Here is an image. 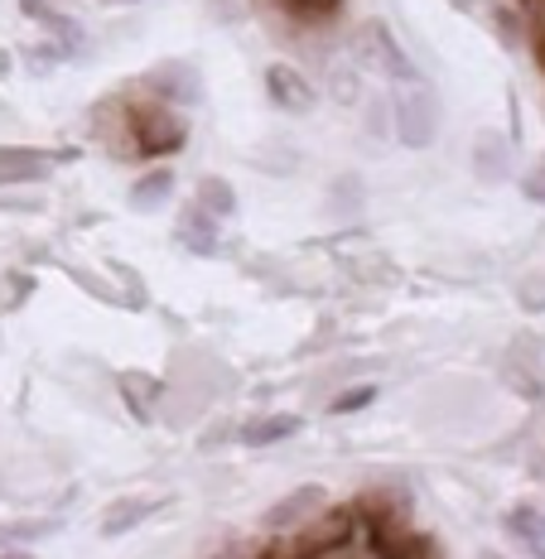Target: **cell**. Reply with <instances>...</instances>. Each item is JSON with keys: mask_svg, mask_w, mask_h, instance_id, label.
<instances>
[{"mask_svg": "<svg viewBox=\"0 0 545 559\" xmlns=\"http://www.w3.org/2000/svg\"><path fill=\"white\" fill-rule=\"evenodd\" d=\"M347 53H353L357 68L391 78V83H401V87L420 83V68H415V58L405 53V44L391 34L387 20H363V25L353 29V39H347Z\"/></svg>", "mask_w": 545, "mask_h": 559, "instance_id": "obj_2", "label": "cell"}, {"mask_svg": "<svg viewBox=\"0 0 545 559\" xmlns=\"http://www.w3.org/2000/svg\"><path fill=\"white\" fill-rule=\"evenodd\" d=\"M141 92H150V97H159V102H169V107H193V102L203 97V78H199V68L183 63V58H165V63L145 68Z\"/></svg>", "mask_w": 545, "mask_h": 559, "instance_id": "obj_5", "label": "cell"}, {"mask_svg": "<svg viewBox=\"0 0 545 559\" xmlns=\"http://www.w3.org/2000/svg\"><path fill=\"white\" fill-rule=\"evenodd\" d=\"M174 237H179V247H183V251H193V255H217V247H223V227H217V217H213V213H203L199 203L179 207Z\"/></svg>", "mask_w": 545, "mask_h": 559, "instance_id": "obj_12", "label": "cell"}, {"mask_svg": "<svg viewBox=\"0 0 545 559\" xmlns=\"http://www.w3.org/2000/svg\"><path fill=\"white\" fill-rule=\"evenodd\" d=\"M0 559H34V555H25V550H0Z\"/></svg>", "mask_w": 545, "mask_h": 559, "instance_id": "obj_33", "label": "cell"}, {"mask_svg": "<svg viewBox=\"0 0 545 559\" xmlns=\"http://www.w3.org/2000/svg\"><path fill=\"white\" fill-rule=\"evenodd\" d=\"M502 381L512 386L521 401H541V367H536V357H526V347H512V353L502 357Z\"/></svg>", "mask_w": 545, "mask_h": 559, "instance_id": "obj_18", "label": "cell"}, {"mask_svg": "<svg viewBox=\"0 0 545 559\" xmlns=\"http://www.w3.org/2000/svg\"><path fill=\"white\" fill-rule=\"evenodd\" d=\"M363 535H372L377 559H439L430 535L411 531L405 521H391V526H372V531H363Z\"/></svg>", "mask_w": 545, "mask_h": 559, "instance_id": "obj_9", "label": "cell"}, {"mask_svg": "<svg viewBox=\"0 0 545 559\" xmlns=\"http://www.w3.org/2000/svg\"><path fill=\"white\" fill-rule=\"evenodd\" d=\"M107 5H116V0H107Z\"/></svg>", "mask_w": 545, "mask_h": 559, "instance_id": "obj_37", "label": "cell"}, {"mask_svg": "<svg viewBox=\"0 0 545 559\" xmlns=\"http://www.w3.org/2000/svg\"><path fill=\"white\" fill-rule=\"evenodd\" d=\"M25 58L34 68H54V63H63V58H73V53H68L58 39H44V44H34V49H25Z\"/></svg>", "mask_w": 545, "mask_h": 559, "instance_id": "obj_27", "label": "cell"}, {"mask_svg": "<svg viewBox=\"0 0 545 559\" xmlns=\"http://www.w3.org/2000/svg\"><path fill=\"white\" fill-rule=\"evenodd\" d=\"M449 5H454L459 15H469V10H473V0H449Z\"/></svg>", "mask_w": 545, "mask_h": 559, "instance_id": "obj_32", "label": "cell"}, {"mask_svg": "<svg viewBox=\"0 0 545 559\" xmlns=\"http://www.w3.org/2000/svg\"><path fill=\"white\" fill-rule=\"evenodd\" d=\"M111 275H116V285H126V295H121V305H126V309H145V305H150L141 275H135L126 261H111Z\"/></svg>", "mask_w": 545, "mask_h": 559, "instance_id": "obj_25", "label": "cell"}, {"mask_svg": "<svg viewBox=\"0 0 545 559\" xmlns=\"http://www.w3.org/2000/svg\"><path fill=\"white\" fill-rule=\"evenodd\" d=\"M372 401H377V386H372V381H363V386H343V391L329 401V415H357V411H367Z\"/></svg>", "mask_w": 545, "mask_h": 559, "instance_id": "obj_24", "label": "cell"}, {"mask_svg": "<svg viewBox=\"0 0 545 559\" xmlns=\"http://www.w3.org/2000/svg\"><path fill=\"white\" fill-rule=\"evenodd\" d=\"M155 511H159V497H116V502L102 511V540H121V535L141 531Z\"/></svg>", "mask_w": 545, "mask_h": 559, "instance_id": "obj_15", "label": "cell"}, {"mask_svg": "<svg viewBox=\"0 0 545 559\" xmlns=\"http://www.w3.org/2000/svg\"><path fill=\"white\" fill-rule=\"evenodd\" d=\"M521 5H541V0H521Z\"/></svg>", "mask_w": 545, "mask_h": 559, "instance_id": "obj_34", "label": "cell"}, {"mask_svg": "<svg viewBox=\"0 0 545 559\" xmlns=\"http://www.w3.org/2000/svg\"><path fill=\"white\" fill-rule=\"evenodd\" d=\"M87 126H92V135L102 140V150H107L111 159H141V150H135V135H131V116H126V97L92 102Z\"/></svg>", "mask_w": 545, "mask_h": 559, "instance_id": "obj_6", "label": "cell"}, {"mask_svg": "<svg viewBox=\"0 0 545 559\" xmlns=\"http://www.w3.org/2000/svg\"><path fill=\"white\" fill-rule=\"evenodd\" d=\"M126 116H131V135H135L141 159H169L189 145V121H183V111L150 97V92L126 97Z\"/></svg>", "mask_w": 545, "mask_h": 559, "instance_id": "obj_1", "label": "cell"}, {"mask_svg": "<svg viewBox=\"0 0 545 559\" xmlns=\"http://www.w3.org/2000/svg\"><path fill=\"white\" fill-rule=\"evenodd\" d=\"M281 10L295 25H329L343 10V0H281Z\"/></svg>", "mask_w": 545, "mask_h": 559, "instance_id": "obj_22", "label": "cell"}, {"mask_svg": "<svg viewBox=\"0 0 545 559\" xmlns=\"http://www.w3.org/2000/svg\"><path fill=\"white\" fill-rule=\"evenodd\" d=\"M483 559H502V555H493V550H488V555H483Z\"/></svg>", "mask_w": 545, "mask_h": 559, "instance_id": "obj_35", "label": "cell"}, {"mask_svg": "<svg viewBox=\"0 0 545 559\" xmlns=\"http://www.w3.org/2000/svg\"><path fill=\"white\" fill-rule=\"evenodd\" d=\"M521 193H526V203L545 207V155H541V159H531V169L521 174Z\"/></svg>", "mask_w": 545, "mask_h": 559, "instance_id": "obj_26", "label": "cell"}, {"mask_svg": "<svg viewBox=\"0 0 545 559\" xmlns=\"http://www.w3.org/2000/svg\"><path fill=\"white\" fill-rule=\"evenodd\" d=\"M54 159L34 145H0V189H20V183L49 179Z\"/></svg>", "mask_w": 545, "mask_h": 559, "instance_id": "obj_11", "label": "cell"}, {"mask_svg": "<svg viewBox=\"0 0 545 559\" xmlns=\"http://www.w3.org/2000/svg\"><path fill=\"white\" fill-rule=\"evenodd\" d=\"M391 131L405 150H430L439 135V102L435 92H425L420 83L405 87L396 102H391Z\"/></svg>", "mask_w": 545, "mask_h": 559, "instance_id": "obj_3", "label": "cell"}, {"mask_svg": "<svg viewBox=\"0 0 545 559\" xmlns=\"http://www.w3.org/2000/svg\"><path fill=\"white\" fill-rule=\"evenodd\" d=\"M203 5L217 25H237V15H241V0H203Z\"/></svg>", "mask_w": 545, "mask_h": 559, "instance_id": "obj_31", "label": "cell"}, {"mask_svg": "<svg viewBox=\"0 0 545 559\" xmlns=\"http://www.w3.org/2000/svg\"><path fill=\"white\" fill-rule=\"evenodd\" d=\"M469 165L483 183H502L507 169H512V140L502 131H478L473 135V150H469Z\"/></svg>", "mask_w": 545, "mask_h": 559, "instance_id": "obj_13", "label": "cell"}, {"mask_svg": "<svg viewBox=\"0 0 545 559\" xmlns=\"http://www.w3.org/2000/svg\"><path fill=\"white\" fill-rule=\"evenodd\" d=\"M193 203H199L203 213H213L217 223H223V217L237 213V189H232L223 174H203L199 189H193Z\"/></svg>", "mask_w": 545, "mask_h": 559, "instance_id": "obj_20", "label": "cell"}, {"mask_svg": "<svg viewBox=\"0 0 545 559\" xmlns=\"http://www.w3.org/2000/svg\"><path fill=\"white\" fill-rule=\"evenodd\" d=\"M323 497H329V492H323L319 483H305V487H295V492H285L281 502H275L271 511H265V516H261V526L271 531V535H285V531L305 526L309 516H319V511L329 507V502H323Z\"/></svg>", "mask_w": 545, "mask_h": 559, "instance_id": "obj_8", "label": "cell"}, {"mask_svg": "<svg viewBox=\"0 0 545 559\" xmlns=\"http://www.w3.org/2000/svg\"><path fill=\"white\" fill-rule=\"evenodd\" d=\"M174 189H179V179H174V169H169V165H150V169L141 174V179L131 183V193H126V203H131V213L155 217L159 207H169Z\"/></svg>", "mask_w": 545, "mask_h": 559, "instance_id": "obj_14", "label": "cell"}, {"mask_svg": "<svg viewBox=\"0 0 545 559\" xmlns=\"http://www.w3.org/2000/svg\"><path fill=\"white\" fill-rule=\"evenodd\" d=\"M20 5H25V15H29V20H39V25L49 29V39H58L68 53H83L87 29L78 25L73 15H63V10H54V5H44V0H20Z\"/></svg>", "mask_w": 545, "mask_h": 559, "instance_id": "obj_17", "label": "cell"}, {"mask_svg": "<svg viewBox=\"0 0 545 559\" xmlns=\"http://www.w3.org/2000/svg\"><path fill=\"white\" fill-rule=\"evenodd\" d=\"M261 87H265V97H271V107L285 116H305V111H315V102H319L315 78L295 63H271L261 73Z\"/></svg>", "mask_w": 545, "mask_h": 559, "instance_id": "obj_4", "label": "cell"}, {"mask_svg": "<svg viewBox=\"0 0 545 559\" xmlns=\"http://www.w3.org/2000/svg\"><path fill=\"white\" fill-rule=\"evenodd\" d=\"M502 526H507V535H512L521 550H526V559H545V511L541 507L517 502L502 516Z\"/></svg>", "mask_w": 545, "mask_h": 559, "instance_id": "obj_16", "label": "cell"}, {"mask_svg": "<svg viewBox=\"0 0 545 559\" xmlns=\"http://www.w3.org/2000/svg\"><path fill=\"white\" fill-rule=\"evenodd\" d=\"M323 73H329V92L339 107H353V102H363V68L353 63V53H333L329 63H323Z\"/></svg>", "mask_w": 545, "mask_h": 559, "instance_id": "obj_19", "label": "cell"}, {"mask_svg": "<svg viewBox=\"0 0 545 559\" xmlns=\"http://www.w3.org/2000/svg\"><path fill=\"white\" fill-rule=\"evenodd\" d=\"M223 444H237V425H232V419L213 425V429H208V435L199 439V449H203V453H213V449H223Z\"/></svg>", "mask_w": 545, "mask_h": 559, "instance_id": "obj_29", "label": "cell"}, {"mask_svg": "<svg viewBox=\"0 0 545 559\" xmlns=\"http://www.w3.org/2000/svg\"><path fill=\"white\" fill-rule=\"evenodd\" d=\"M131 5H141V0H131Z\"/></svg>", "mask_w": 545, "mask_h": 559, "instance_id": "obj_36", "label": "cell"}, {"mask_svg": "<svg viewBox=\"0 0 545 559\" xmlns=\"http://www.w3.org/2000/svg\"><path fill=\"white\" fill-rule=\"evenodd\" d=\"M305 429V419L289 415V411H275V415H251L237 425V444L241 449H271V444H285Z\"/></svg>", "mask_w": 545, "mask_h": 559, "instance_id": "obj_10", "label": "cell"}, {"mask_svg": "<svg viewBox=\"0 0 545 559\" xmlns=\"http://www.w3.org/2000/svg\"><path fill=\"white\" fill-rule=\"evenodd\" d=\"M493 29L502 49H521L526 44V20H521L517 5H493Z\"/></svg>", "mask_w": 545, "mask_h": 559, "instance_id": "obj_23", "label": "cell"}, {"mask_svg": "<svg viewBox=\"0 0 545 559\" xmlns=\"http://www.w3.org/2000/svg\"><path fill=\"white\" fill-rule=\"evenodd\" d=\"M58 531L54 516H20V521H0V545H29V540H49Z\"/></svg>", "mask_w": 545, "mask_h": 559, "instance_id": "obj_21", "label": "cell"}, {"mask_svg": "<svg viewBox=\"0 0 545 559\" xmlns=\"http://www.w3.org/2000/svg\"><path fill=\"white\" fill-rule=\"evenodd\" d=\"M521 305H526L531 313H545V275H536V280H526V285H521Z\"/></svg>", "mask_w": 545, "mask_h": 559, "instance_id": "obj_30", "label": "cell"}, {"mask_svg": "<svg viewBox=\"0 0 545 559\" xmlns=\"http://www.w3.org/2000/svg\"><path fill=\"white\" fill-rule=\"evenodd\" d=\"M116 391H121V401H126V411H131L135 425H155L159 401H165V381H159L155 371H141V367L116 371Z\"/></svg>", "mask_w": 545, "mask_h": 559, "instance_id": "obj_7", "label": "cell"}, {"mask_svg": "<svg viewBox=\"0 0 545 559\" xmlns=\"http://www.w3.org/2000/svg\"><path fill=\"white\" fill-rule=\"evenodd\" d=\"M73 280L87 289V295H97L102 305H121V289H111L107 280H97V275H87V271H73Z\"/></svg>", "mask_w": 545, "mask_h": 559, "instance_id": "obj_28", "label": "cell"}]
</instances>
